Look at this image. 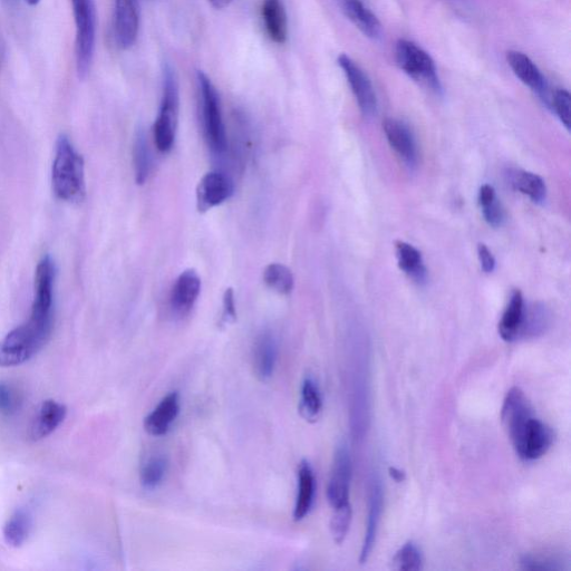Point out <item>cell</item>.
<instances>
[{
  "instance_id": "41",
  "label": "cell",
  "mask_w": 571,
  "mask_h": 571,
  "mask_svg": "<svg viewBox=\"0 0 571 571\" xmlns=\"http://www.w3.org/2000/svg\"><path fill=\"white\" fill-rule=\"evenodd\" d=\"M25 2H26L28 5L36 6L38 3L41 2V0H25Z\"/></svg>"
},
{
  "instance_id": "7",
  "label": "cell",
  "mask_w": 571,
  "mask_h": 571,
  "mask_svg": "<svg viewBox=\"0 0 571 571\" xmlns=\"http://www.w3.org/2000/svg\"><path fill=\"white\" fill-rule=\"evenodd\" d=\"M395 56L402 71L411 79L429 86L435 92L441 91L437 66L422 47L408 40H400L395 47Z\"/></svg>"
},
{
  "instance_id": "40",
  "label": "cell",
  "mask_w": 571,
  "mask_h": 571,
  "mask_svg": "<svg viewBox=\"0 0 571 571\" xmlns=\"http://www.w3.org/2000/svg\"><path fill=\"white\" fill-rule=\"evenodd\" d=\"M391 477L398 482H402L405 479V473L399 469L391 468L390 469Z\"/></svg>"
},
{
  "instance_id": "32",
  "label": "cell",
  "mask_w": 571,
  "mask_h": 571,
  "mask_svg": "<svg viewBox=\"0 0 571 571\" xmlns=\"http://www.w3.org/2000/svg\"><path fill=\"white\" fill-rule=\"evenodd\" d=\"M548 315L543 308H526L524 325H522L520 338H534L546 332Z\"/></svg>"
},
{
  "instance_id": "39",
  "label": "cell",
  "mask_w": 571,
  "mask_h": 571,
  "mask_svg": "<svg viewBox=\"0 0 571 571\" xmlns=\"http://www.w3.org/2000/svg\"><path fill=\"white\" fill-rule=\"evenodd\" d=\"M234 0H209V3L217 9L228 7Z\"/></svg>"
},
{
  "instance_id": "15",
  "label": "cell",
  "mask_w": 571,
  "mask_h": 571,
  "mask_svg": "<svg viewBox=\"0 0 571 571\" xmlns=\"http://www.w3.org/2000/svg\"><path fill=\"white\" fill-rule=\"evenodd\" d=\"M180 412V395L172 392L164 396L156 409H154L144 420V429L152 437H162L166 435L171 425L178 418Z\"/></svg>"
},
{
  "instance_id": "11",
  "label": "cell",
  "mask_w": 571,
  "mask_h": 571,
  "mask_svg": "<svg viewBox=\"0 0 571 571\" xmlns=\"http://www.w3.org/2000/svg\"><path fill=\"white\" fill-rule=\"evenodd\" d=\"M234 182L227 174L212 171L205 174L197 188V208L199 212H207L229 200L234 195Z\"/></svg>"
},
{
  "instance_id": "3",
  "label": "cell",
  "mask_w": 571,
  "mask_h": 571,
  "mask_svg": "<svg viewBox=\"0 0 571 571\" xmlns=\"http://www.w3.org/2000/svg\"><path fill=\"white\" fill-rule=\"evenodd\" d=\"M52 182L58 199L80 202L85 197L84 160L64 134L56 142Z\"/></svg>"
},
{
  "instance_id": "25",
  "label": "cell",
  "mask_w": 571,
  "mask_h": 571,
  "mask_svg": "<svg viewBox=\"0 0 571 571\" xmlns=\"http://www.w3.org/2000/svg\"><path fill=\"white\" fill-rule=\"evenodd\" d=\"M323 410V399L319 386L312 377H307L300 393L299 412L307 422H316Z\"/></svg>"
},
{
  "instance_id": "27",
  "label": "cell",
  "mask_w": 571,
  "mask_h": 571,
  "mask_svg": "<svg viewBox=\"0 0 571 571\" xmlns=\"http://www.w3.org/2000/svg\"><path fill=\"white\" fill-rule=\"evenodd\" d=\"M479 203L483 218L488 224L493 228L501 227L505 221V211L497 198L495 188L490 185L482 186L479 191Z\"/></svg>"
},
{
  "instance_id": "30",
  "label": "cell",
  "mask_w": 571,
  "mask_h": 571,
  "mask_svg": "<svg viewBox=\"0 0 571 571\" xmlns=\"http://www.w3.org/2000/svg\"><path fill=\"white\" fill-rule=\"evenodd\" d=\"M168 471V461L162 456H152L141 468L140 480L145 489L153 490L158 488Z\"/></svg>"
},
{
  "instance_id": "37",
  "label": "cell",
  "mask_w": 571,
  "mask_h": 571,
  "mask_svg": "<svg viewBox=\"0 0 571 571\" xmlns=\"http://www.w3.org/2000/svg\"><path fill=\"white\" fill-rule=\"evenodd\" d=\"M236 319L237 311L234 289L228 288L224 295V309H222L220 324L226 326L235 323Z\"/></svg>"
},
{
  "instance_id": "13",
  "label": "cell",
  "mask_w": 571,
  "mask_h": 571,
  "mask_svg": "<svg viewBox=\"0 0 571 571\" xmlns=\"http://www.w3.org/2000/svg\"><path fill=\"white\" fill-rule=\"evenodd\" d=\"M201 292V279L195 269L181 273L170 295V307L178 316H186L195 307Z\"/></svg>"
},
{
  "instance_id": "6",
  "label": "cell",
  "mask_w": 571,
  "mask_h": 571,
  "mask_svg": "<svg viewBox=\"0 0 571 571\" xmlns=\"http://www.w3.org/2000/svg\"><path fill=\"white\" fill-rule=\"evenodd\" d=\"M76 26V70L80 79L91 71L96 42L94 0H72Z\"/></svg>"
},
{
  "instance_id": "14",
  "label": "cell",
  "mask_w": 571,
  "mask_h": 571,
  "mask_svg": "<svg viewBox=\"0 0 571 571\" xmlns=\"http://www.w3.org/2000/svg\"><path fill=\"white\" fill-rule=\"evenodd\" d=\"M384 507V490L379 477L374 476L371 482L369 517L363 541L360 563L364 565L369 560L379 531L382 512Z\"/></svg>"
},
{
  "instance_id": "23",
  "label": "cell",
  "mask_w": 571,
  "mask_h": 571,
  "mask_svg": "<svg viewBox=\"0 0 571 571\" xmlns=\"http://www.w3.org/2000/svg\"><path fill=\"white\" fill-rule=\"evenodd\" d=\"M396 257L403 272L419 285L427 283L428 270L424 265L422 255L414 246L399 241L395 246Z\"/></svg>"
},
{
  "instance_id": "22",
  "label": "cell",
  "mask_w": 571,
  "mask_h": 571,
  "mask_svg": "<svg viewBox=\"0 0 571 571\" xmlns=\"http://www.w3.org/2000/svg\"><path fill=\"white\" fill-rule=\"evenodd\" d=\"M316 480L311 464L302 461L298 467V495L294 510L295 521H302L311 511L315 499Z\"/></svg>"
},
{
  "instance_id": "35",
  "label": "cell",
  "mask_w": 571,
  "mask_h": 571,
  "mask_svg": "<svg viewBox=\"0 0 571 571\" xmlns=\"http://www.w3.org/2000/svg\"><path fill=\"white\" fill-rule=\"evenodd\" d=\"M554 110L561 123L564 127L570 131V108H571V98L568 91L564 89H558L553 95Z\"/></svg>"
},
{
  "instance_id": "38",
  "label": "cell",
  "mask_w": 571,
  "mask_h": 571,
  "mask_svg": "<svg viewBox=\"0 0 571 571\" xmlns=\"http://www.w3.org/2000/svg\"><path fill=\"white\" fill-rule=\"evenodd\" d=\"M478 255L483 272L490 274L496 268V259L486 245L480 244Z\"/></svg>"
},
{
  "instance_id": "10",
  "label": "cell",
  "mask_w": 571,
  "mask_h": 571,
  "mask_svg": "<svg viewBox=\"0 0 571 571\" xmlns=\"http://www.w3.org/2000/svg\"><path fill=\"white\" fill-rule=\"evenodd\" d=\"M140 29L138 0H114V36L121 50L137 43Z\"/></svg>"
},
{
  "instance_id": "20",
  "label": "cell",
  "mask_w": 571,
  "mask_h": 571,
  "mask_svg": "<svg viewBox=\"0 0 571 571\" xmlns=\"http://www.w3.org/2000/svg\"><path fill=\"white\" fill-rule=\"evenodd\" d=\"M345 16L366 36L380 37L382 25L379 18L362 0H337Z\"/></svg>"
},
{
  "instance_id": "28",
  "label": "cell",
  "mask_w": 571,
  "mask_h": 571,
  "mask_svg": "<svg viewBox=\"0 0 571 571\" xmlns=\"http://www.w3.org/2000/svg\"><path fill=\"white\" fill-rule=\"evenodd\" d=\"M512 185L519 190L522 195L527 196L535 203H543L547 197L546 183L538 174L520 171L516 172Z\"/></svg>"
},
{
  "instance_id": "33",
  "label": "cell",
  "mask_w": 571,
  "mask_h": 571,
  "mask_svg": "<svg viewBox=\"0 0 571 571\" xmlns=\"http://www.w3.org/2000/svg\"><path fill=\"white\" fill-rule=\"evenodd\" d=\"M352 506L348 505L334 509V514L331 520V532L333 539L337 545H342L348 530H350L352 522Z\"/></svg>"
},
{
  "instance_id": "36",
  "label": "cell",
  "mask_w": 571,
  "mask_h": 571,
  "mask_svg": "<svg viewBox=\"0 0 571 571\" xmlns=\"http://www.w3.org/2000/svg\"><path fill=\"white\" fill-rule=\"evenodd\" d=\"M520 566L525 570H561V566L558 565L557 561L549 558L535 557L531 555H526L521 558Z\"/></svg>"
},
{
  "instance_id": "16",
  "label": "cell",
  "mask_w": 571,
  "mask_h": 571,
  "mask_svg": "<svg viewBox=\"0 0 571 571\" xmlns=\"http://www.w3.org/2000/svg\"><path fill=\"white\" fill-rule=\"evenodd\" d=\"M254 372L261 382L272 379L278 360V345L273 333H261L255 342L253 356Z\"/></svg>"
},
{
  "instance_id": "8",
  "label": "cell",
  "mask_w": 571,
  "mask_h": 571,
  "mask_svg": "<svg viewBox=\"0 0 571 571\" xmlns=\"http://www.w3.org/2000/svg\"><path fill=\"white\" fill-rule=\"evenodd\" d=\"M352 472L351 452L347 444L342 442L337 445L331 479H329L327 486V499L333 509L350 503Z\"/></svg>"
},
{
  "instance_id": "21",
  "label": "cell",
  "mask_w": 571,
  "mask_h": 571,
  "mask_svg": "<svg viewBox=\"0 0 571 571\" xmlns=\"http://www.w3.org/2000/svg\"><path fill=\"white\" fill-rule=\"evenodd\" d=\"M526 305L524 296L516 290L510 298V302L503 313L499 323V334L505 342L520 340L522 325H524Z\"/></svg>"
},
{
  "instance_id": "2",
  "label": "cell",
  "mask_w": 571,
  "mask_h": 571,
  "mask_svg": "<svg viewBox=\"0 0 571 571\" xmlns=\"http://www.w3.org/2000/svg\"><path fill=\"white\" fill-rule=\"evenodd\" d=\"M54 324V294L35 293L28 321L0 341V366L12 367L31 360L50 341Z\"/></svg>"
},
{
  "instance_id": "1",
  "label": "cell",
  "mask_w": 571,
  "mask_h": 571,
  "mask_svg": "<svg viewBox=\"0 0 571 571\" xmlns=\"http://www.w3.org/2000/svg\"><path fill=\"white\" fill-rule=\"evenodd\" d=\"M501 420L521 460L535 461L543 458L553 447L554 430L536 418L525 392L519 387H512L507 393L502 405Z\"/></svg>"
},
{
  "instance_id": "19",
  "label": "cell",
  "mask_w": 571,
  "mask_h": 571,
  "mask_svg": "<svg viewBox=\"0 0 571 571\" xmlns=\"http://www.w3.org/2000/svg\"><path fill=\"white\" fill-rule=\"evenodd\" d=\"M261 16L270 40L284 45L288 38V18L283 0H264Z\"/></svg>"
},
{
  "instance_id": "5",
  "label": "cell",
  "mask_w": 571,
  "mask_h": 571,
  "mask_svg": "<svg viewBox=\"0 0 571 571\" xmlns=\"http://www.w3.org/2000/svg\"><path fill=\"white\" fill-rule=\"evenodd\" d=\"M200 93V108L203 133L209 149L216 156H224L228 149V139L222 110L220 96L216 86L206 73L197 74Z\"/></svg>"
},
{
  "instance_id": "34",
  "label": "cell",
  "mask_w": 571,
  "mask_h": 571,
  "mask_svg": "<svg viewBox=\"0 0 571 571\" xmlns=\"http://www.w3.org/2000/svg\"><path fill=\"white\" fill-rule=\"evenodd\" d=\"M19 396L14 387L7 382H0V414L14 415L19 409Z\"/></svg>"
},
{
  "instance_id": "31",
  "label": "cell",
  "mask_w": 571,
  "mask_h": 571,
  "mask_svg": "<svg viewBox=\"0 0 571 571\" xmlns=\"http://www.w3.org/2000/svg\"><path fill=\"white\" fill-rule=\"evenodd\" d=\"M423 568V555L420 547L409 541L400 548L392 559V569L418 571Z\"/></svg>"
},
{
  "instance_id": "12",
  "label": "cell",
  "mask_w": 571,
  "mask_h": 571,
  "mask_svg": "<svg viewBox=\"0 0 571 571\" xmlns=\"http://www.w3.org/2000/svg\"><path fill=\"white\" fill-rule=\"evenodd\" d=\"M383 130L387 142L410 169L418 166L419 150L409 125L401 120L386 119Z\"/></svg>"
},
{
  "instance_id": "29",
  "label": "cell",
  "mask_w": 571,
  "mask_h": 571,
  "mask_svg": "<svg viewBox=\"0 0 571 571\" xmlns=\"http://www.w3.org/2000/svg\"><path fill=\"white\" fill-rule=\"evenodd\" d=\"M264 282L280 295H288L294 289V276L292 270L282 264H270L264 270Z\"/></svg>"
},
{
  "instance_id": "9",
  "label": "cell",
  "mask_w": 571,
  "mask_h": 571,
  "mask_svg": "<svg viewBox=\"0 0 571 571\" xmlns=\"http://www.w3.org/2000/svg\"><path fill=\"white\" fill-rule=\"evenodd\" d=\"M340 65L348 84H350L356 102L365 116H373L377 112V98L370 80L361 66L356 64L352 58L346 54L338 56Z\"/></svg>"
},
{
  "instance_id": "17",
  "label": "cell",
  "mask_w": 571,
  "mask_h": 571,
  "mask_svg": "<svg viewBox=\"0 0 571 571\" xmlns=\"http://www.w3.org/2000/svg\"><path fill=\"white\" fill-rule=\"evenodd\" d=\"M507 62L512 72L515 73L522 83L530 87L538 95L546 98L547 83L545 77L529 56L518 51H509L507 53Z\"/></svg>"
},
{
  "instance_id": "4",
  "label": "cell",
  "mask_w": 571,
  "mask_h": 571,
  "mask_svg": "<svg viewBox=\"0 0 571 571\" xmlns=\"http://www.w3.org/2000/svg\"><path fill=\"white\" fill-rule=\"evenodd\" d=\"M180 109V87L171 64L163 66V86L160 110L153 127V138L161 153H169L176 142Z\"/></svg>"
},
{
  "instance_id": "26",
  "label": "cell",
  "mask_w": 571,
  "mask_h": 571,
  "mask_svg": "<svg viewBox=\"0 0 571 571\" xmlns=\"http://www.w3.org/2000/svg\"><path fill=\"white\" fill-rule=\"evenodd\" d=\"M133 163L135 171V180L138 185H144L148 180L152 168V157L149 148L147 135L142 129L138 130L135 135L133 144Z\"/></svg>"
},
{
  "instance_id": "24",
  "label": "cell",
  "mask_w": 571,
  "mask_h": 571,
  "mask_svg": "<svg viewBox=\"0 0 571 571\" xmlns=\"http://www.w3.org/2000/svg\"><path fill=\"white\" fill-rule=\"evenodd\" d=\"M32 526L33 521L29 511L24 508L17 509L4 527L6 544L14 548L23 546L31 534Z\"/></svg>"
},
{
  "instance_id": "18",
  "label": "cell",
  "mask_w": 571,
  "mask_h": 571,
  "mask_svg": "<svg viewBox=\"0 0 571 571\" xmlns=\"http://www.w3.org/2000/svg\"><path fill=\"white\" fill-rule=\"evenodd\" d=\"M67 414L66 406L54 400H47L41 405L32 424L31 438L40 441L51 435L64 422Z\"/></svg>"
}]
</instances>
